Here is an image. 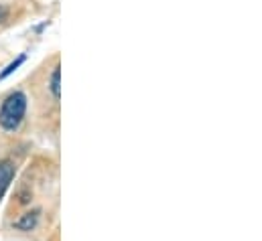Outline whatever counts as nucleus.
<instances>
[{
    "mask_svg": "<svg viewBox=\"0 0 262 241\" xmlns=\"http://www.w3.org/2000/svg\"><path fill=\"white\" fill-rule=\"evenodd\" d=\"M27 114V95L23 91L8 93L0 104V128L6 132L18 130Z\"/></svg>",
    "mask_w": 262,
    "mask_h": 241,
    "instance_id": "obj_1",
    "label": "nucleus"
},
{
    "mask_svg": "<svg viewBox=\"0 0 262 241\" xmlns=\"http://www.w3.org/2000/svg\"><path fill=\"white\" fill-rule=\"evenodd\" d=\"M25 61H27V53H20L16 59L10 61V63H8V65H6V67L0 71V81H2V79H6L8 75H12V73H14V71H16V69H18L23 63H25Z\"/></svg>",
    "mask_w": 262,
    "mask_h": 241,
    "instance_id": "obj_5",
    "label": "nucleus"
},
{
    "mask_svg": "<svg viewBox=\"0 0 262 241\" xmlns=\"http://www.w3.org/2000/svg\"><path fill=\"white\" fill-rule=\"evenodd\" d=\"M37 223H39V211H33V213H25L18 221H14V227L18 231H31L37 227Z\"/></svg>",
    "mask_w": 262,
    "mask_h": 241,
    "instance_id": "obj_3",
    "label": "nucleus"
},
{
    "mask_svg": "<svg viewBox=\"0 0 262 241\" xmlns=\"http://www.w3.org/2000/svg\"><path fill=\"white\" fill-rule=\"evenodd\" d=\"M49 89H51L53 98L59 102L61 100V67L59 65H55V69H53V73L49 77Z\"/></svg>",
    "mask_w": 262,
    "mask_h": 241,
    "instance_id": "obj_4",
    "label": "nucleus"
},
{
    "mask_svg": "<svg viewBox=\"0 0 262 241\" xmlns=\"http://www.w3.org/2000/svg\"><path fill=\"white\" fill-rule=\"evenodd\" d=\"M6 16H8V8H6V6H2V4H0V22H2V20H4V18H6Z\"/></svg>",
    "mask_w": 262,
    "mask_h": 241,
    "instance_id": "obj_6",
    "label": "nucleus"
},
{
    "mask_svg": "<svg viewBox=\"0 0 262 241\" xmlns=\"http://www.w3.org/2000/svg\"><path fill=\"white\" fill-rule=\"evenodd\" d=\"M12 177H14V164L10 160H2L0 162V201L6 195V190L12 182Z\"/></svg>",
    "mask_w": 262,
    "mask_h": 241,
    "instance_id": "obj_2",
    "label": "nucleus"
}]
</instances>
